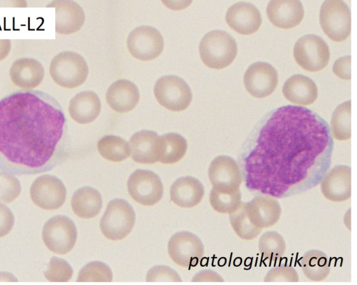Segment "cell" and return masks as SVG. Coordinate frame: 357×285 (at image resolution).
<instances>
[{"label":"cell","mask_w":357,"mask_h":285,"mask_svg":"<svg viewBox=\"0 0 357 285\" xmlns=\"http://www.w3.org/2000/svg\"><path fill=\"white\" fill-rule=\"evenodd\" d=\"M234 38L222 30H214L204 36L199 45L202 62L208 67L220 70L230 65L237 54Z\"/></svg>","instance_id":"obj_3"},{"label":"cell","mask_w":357,"mask_h":285,"mask_svg":"<svg viewBox=\"0 0 357 285\" xmlns=\"http://www.w3.org/2000/svg\"><path fill=\"white\" fill-rule=\"evenodd\" d=\"M9 75L15 86L23 89H31L41 83L45 70L38 61L31 58H21L13 63Z\"/></svg>","instance_id":"obj_21"},{"label":"cell","mask_w":357,"mask_h":285,"mask_svg":"<svg viewBox=\"0 0 357 285\" xmlns=\"http://www.w3.org/2000/svg\"><path fill=\"white\" fill-rule=\"evenodd\" d=\"M153 91L158 103L173 111H181L187 109L192 98L188 84L175 75H166L159 78L155 82Z\"/></svg>","instance_id":"obj_7"},{"label":"cell","mask_w":357,"mask_h":285,"mask_svg":"<svg viewBox=\"0 0 357 285\" xmlns=\"http://www.w3.org/2000/svg\"><path fill=\"white\" fill-rule=\"evenodd\" d=\"M100 110V100L93 91H83L77 94L70 100L68 107L70 117L80 124L96 120Z\"/></svg>","instance_id":"obj_26"},{"label":"cell","mask_w":357,"mask_h":285,"mask_svg":"<svg viewBox=\"0 0 357 285\" xmlns=\"http://www.w3.org/2000/svg\"><path fill=\"white\" fill-rule=\"evenodd\" d=\"M98 150L106 160L121 162L130 155L128 143L119 137L109 135L102 137L98 142Z\"/></svg>","instance_id":"obj_31"},{"label":"cell","mask_w":357,"mask_h":285,"mask_svg":"<svg viewBox=\"0 0 357 285\" xmlns=\"http://www.w3.org/2000/svg\"><path fill=\"white\" fill-rule=\"evenodd\" d=\"M258 248L263 259L273 262L284 254L286 243L279 233L269 231L259 238Z\"/></svg>","instance_id":"obj_34"},{"label":"cell","mask_w":357,"mask_h":285,"mask_svg":"<svg viewBox=\"0 0 357 285\" xmlns=\"http://www.w3.org/2000/svg\"><path fill=\"white\" fill-rule=\"evenodd\" d=\"M14 224V215L6 206L0 204V238L7 235Z\"/></svg>","instance_id":"obj_41"},{"label":"cell","mask_w":357,"mask_h":285,"mask_svg":"<svg viewBox=\"0 0 357 285\" xmlns=\"http://www.w3.org/2000/svg\"><path fill=\"white\" fill-rule=\"evenodd\" d=\"M323 195L334 202H342L351 197V168L337 165L325 174L321 182Z\"/></svg>","instance_id":"obj_15"},{"label":"cell","mask_w":357,"mask_h":285,"mask_svg":"<svg viewBox=\"0 0 357 285\" xmlns=\"http://www.w3.org/2000/svg\"><path fill=\"white\" fill-rule=\"evenodd\" d=\"M11 43L9 39H0V61L8 55Z\"/></svg>","instance_id":"obj_43"},{"label":"cell","mask_w":357,"mask_h":285,"mask_svg":"<svg viewBox=\"0 0 357 285\" xmlns=\"http://www.w3.org/2000/svg\"><path fill=\"white\" fill-rule=\"evenodd\" d=\"M139 100L137 86L127 79H120L112 83L106 93V100L115 111L126 113L133 109Z\"/></svg>","instance_id":"obj_22"},{"label":"cell","mask_w":357,"mask_h":285,"mask_svg":"<svg viewBox=\"0 0 357 285\" xmlns=\"http://www.w3.org/2000/svg\"><path fill=\"white\" fill-rule=\"evenodd\" d=\"M135 222V213L131 205L124 199H115L107 204L100 227L105 238L119 240L131 232Z\"/></svg>","instance_id":"obj_5"},{"label":"cell","mask_w":357,"mask_h":285,"mask_svg":"<svg viewBox=\"0 0 357 285\" xmlns=\"http://www.w3.org/2000/svg\"><path fill=\"white\" fill-rule=\"evenodd\" d=\"M328 123L314 111L286 105L271 111L245 143L239 162L246 187L275 198L303 193L321 180L331 162Z\"/></svg>","instance_id":"obj_1"},{"label":"cell","mask_w":357,"mask_h":285,"mask_svg":"<svg viewBox=\"0 0 357 285\" xmlns=\"http://www.w3.org/2000/svg\"><path fill=\"white\" fill-rule=\"evenodd\" d=\"M187 141L176 133H167L159 137L158 162L174 164L181 160L187 151Z\"/></svg>","instance_id":"obj_29"},{"label":"cell","mask_w":357,"mask_h":285,"mask_svg":"<svg viewBox=\"0 0 357 285\" xmlns=\"http://www.w3.org/2000/svg\"><path fill=\"white\" fill-rule=\"evenodd\" d=\"M21 185L14 176L0 171V203H8L20 195Z\"/></svg>","instance_id":"obj_37"},{"label":"cell","mask_w":357,"mask_h":285,"mask_svg":"<svg viewBox=\"0 0 357 285\" xmlns=\"http://www.w3.org/2000/svg\"><path fill=\"white\" fill-rule=\"evenodd\" d=\"M282 93L287 100L303 106L312 104L318 95L315 83L302 75L290 77L284 84Z\"/></svg>","instance_id":"obj_24"},{"label":"cell","mask_w":357,"mask_h":285,"mask_svg":"<svg viewBox=\"0 0 357 285\" xmlns=\"http://www.w3.org/2000/svg\"><path fill=\"white\" fill-rule=\"evenodd\" d=\"M245 204L250 220L258 228L263 229L271 227L280 219L281 207L273 197L257 195Z\"/></svg>","instance_id":"obj_16"},{"label":"cell","mask_w":357,"mask_h":285,"mask_svg":"<svg viewBox=\"0 0 357 285\" xmlns=\"http://www.w3.org/2000/svg\"><path fill=\"white\" fill-rule=\"evenodd\" d=\"M264 282H298L299 277L296 270L288 265L271 268L265 275Z\"/></svg>","instance_id":"obj_38"},{"label":"cell","mask_w":357,"mask_h":285,"mask_svg":"<svg viewBox=\"0 0 357 285\" xmlns=\"http://www.w3.org/2000/svg\"><path fill=\"white\" fill-rule=\"evenodd\" d=\"M168 254L176 265L190 268L196 266L203 258L204 247L198 236L188 231H181L169 239Z\"/></svg>","instance_id":"obj_10"},{"label":"cell","mask_w":357,"mask_h":285,"mask_svg":"<svg viewBox=\"0 0 357 285\" xmlns=\"http://www.w3.org/2000/svg\"><path fill=\"white\" fill-rule=\"evenodd\" d=\"M89 68L84 59L73 52H62L56 55L50 65V74L54 82L63 88H74L82 84Z\"/></svg>","instance_id":"obj_4"},{"label":"cell","mask_w":357,"mask_h":285,"mask_svg":"<svg viewBox=\"0 0 357 285\" xmlns=\"http://www.w3.org/2000/svg\"><path fill=\"white\" fill-rule=\"evenodd\" d=\"M209 202L216 212L222 214H230L241 203L240 189L213 187L209 194Z\"/></svg>","instance_id":"obj_30"},{"label":"cell","mask_w":357,"mask_h":285,"mask_svg":"<svg viewBox=\"0 0 357 285\" xmlns=\"http://www.w3.org/2000/svg\"><path fill=\"white\" fill-rule=\"evenodd\" d=\"M66 120L52 95L17 91L0 100V169L34 175L52 169L63 159Z\"/></svg>","instance_id":"obj_2"},{"label":"cell","mask_w":357,"mask_h":285,"mask_svg":"<svg viewBox=\"0 0 357 285\" xmlns=\"http://www.w3.org/2000/svg\"><path fill=\"white\" fill-rule=\"evenodd\" d=\"M208 176L213 187L239 188L243 177L236 161L228 155H220L212 160Z\"/></svg>","instance_id":"obj_17"},{"label":"cell","mask_w":357,"mask_h":285,"mask_svg":"<svg viewBox=\"0 0 357 285\" xmlns=\"http://www.w3.org/2000/svg\"><path fill=\"white\" fill-rule=\"evenodd\" d=\"M77 235L76 226L70 218L63 215H56L45 223L42 238L45 246L50 251L63 255L73 248Z\"/></svg>","instance_id":"obj_9"},{"label":"cell","mask_w":357,"mask_h":285,"mask_svg":"<svg viewBox=\"0 0 357 285\" xmlns=\"http://www.w3.org/2000/svg\"><path fill=\"white\" fill-rule=\"evenodd\" d=\"M112 272L107 265L93 261L84 265L79 271L77 281L79 282H110Z\"/></svg>","instance_id":"obj_35"},{"label":"cell","mask_w":357,"mask_h":285,"mask_svg":"<svg viewBox=\"0 0 357 285\" xmlns=\"http://www.w3.org/2000/svg\"><path fill=\"white\" fill-rule=\"evenodd\" d=\"M102 199L100 192L90 187L78 189L73 194L71 207L73 213L80 218L88 219L96 217L100 213Z\"/></svg>","instance_id":"obj_27"},{"label":"cell","mask_w":357,"mask_h":285,"mask_svg":"<svg viewBox=\"0 0 357 285\" xmlns=\"http://www.w3.org/2000/svg\"><path fill=\"white\" fill-rule=\"evenodd\" d=\"M301 267L305 276L312 282H321L330 273L331 266L328 256L322 251L311 249L301 259Z\"/></svg>","instance_id":"obj_28"},{"label":"cell","mask_w":357,"mask_h":285,"mask_svg":"<svg viewBox=\"0 0 357 285\" xmlns=\"http://www.w3.org/2000/svg\"><path fill=\"white\" fill-rule=\"evenodd\" d=\"M192 282H223V278L216 272L211 270H202L197 273L192 279Z\"/></svg>","instance_id":"obj_42"},{"label":"cell","mask_w":357,"mask_h":285,"mask_svg":"<svg viewBox=\"0 0 357 285\" xmlns=\"http://www.w3.org/2000/svg\"><path fill=\"white\" fill-rule=\"evenodd\" d=\"M229 221L235 233L244 240L255 239L262 230L252 224L248 216L245 203L241 202L237 209L229 214Z\"/></svg>","instance_id":"obj_33"},{"label":"cell","mask_w":357,"mask_h":285,"mask_svg":"<svg viewBox=\"0 0 357 285\" xmlns=\"http://www.w3.org/2000/svg\"><path fill=\"white\" fill-rule=\"evenodd\" d=\"M127 46L135 59L150 61L162 53L164 41L158 30L150 26H141L130 33Z\"/></svg>","instance_id":"obj_12"},{"label":"cell","mask_w":357,"mask_h":285,"mask_svg":"<svg viewBox=\"0 0 357 285\" xmlns=\"http://www.w3.org/2000/svg\"><path fill=\"white\" fill-rule=\"evenodd\" d=\"M333 72L339 78L351 79V56H344L336 60L333 66Z\"/></svg>","instance_id":"obj_40"},{"label":"cell","mask_w":357,"mask_h":285,"mask_svg":"<svg viewBox=\"0 0 357 285\" xmlns=\"http://www.w3.org/2000/svg\"><path fill=\"white\" fill-rule=\"evenodd\" d=\"M204 194L201 182L192 176L178 178L171 186L170 199L182 208H192L199 204Z\"/></svg>","instance_id":"obj_23"},{"label":"cell","mask_w":357,"mask_h":285,"mask_svg":"<svg viewBox=\"0 0 357 285\" xmlns=\"http://www.w3.org/2000/svg\"><path fill=\"white\" fill-rule=\"evenodd\" d=\"M73 273V269L67 261L57 257H52L44 275L50 282H66L71 279Z\"/></svg>","instance_id":"obj_36"},{"label":"cell","mask_w":357,"mask_h":285,"mask_svg":"<svg viewBox=\"0 0 357 285\" xmlns=\"http://www.w3.org/2000/svg\"><path fill=\"white\" fill-rule=\"evenodd\" d=\"M294 57L304 70L317 72L324 68L330 59V51L326 43L319 36L307 34L295 43Z\"/></svg>","instance_id":"obj_8"},{"label":"cell","mask_w":357,"mask_h":285,"mask_svg":"<svg viewBox=\"0 0 357 285\" xmlns=\"http://www.w3.org/2000/svg\"><path fill=\"white\" fill-rule=\"evenodd\" d=\"M320 26L332 40L340 42L346 40L351 32V12L342 1H325L319 12Z\"/></svg>","instance_id":"obj_6"},{"label":"cell","mask_w":357,"mask_h":285,"mask_svg":"<svg viewBox=\"0 0 357 285\" xmlns=\"http://www.w3.org/2000/svg\"><path fill=\"white\" fill-rule=\"evenodd\" d=\"M266 14L274 26L287 29L300 24L304 17V9L300 1L273 0L267 5Z\"/></svg>","instance_id":"obj_19"},{"label":"cell","mask_w":357,"mask_h":285,"mask_svg":"<svg viewBox=\"0 0 357 285\" xmlns=\"http://www.w3.org/2000/svg\"><path fill=\"white\" fill-rule=\"evenodd\" d=\"M146 282H181L178 274L173 269L165 265H156L151 268L146 275Z\"/></svg>","instance_id":"obj_39"},{"label":"cell","mask_w":357,"mask_h":285,"mask_svg":"<svg viewBox=\"0 0 357 285\" xmlns=\"http://www.w3.org/2000/svg\"><path fill=\"white\" fill-rule=\"evenodd\" d=\"M55 8V30L60 34L78 31L85 20L81 6L73 1H54L47 7Z\"/></svg>","instance_id":"obj_20"},{"label":"cell","mask_w":357,"mask_h":285,"mask_svg":"<svg viewBox=\"0 0 357 285\" xmlns=\"http://www.w3.org/2000/svg\"><path fill=\"white\" fill-rule=\"evenodd\" d=\"M333 137L345 141L351 137V101L339 105L334 110L331 120V129Z\"/></svg>","instance_id":"obj_32"},{"label":"cell","mask_w":357,"mask_h":285,"mask_svg":"<svg viewBox=\"0 0 357 285\" xmlns=\"http://www.w3.org/2000/svg\"><path fill=\"white\" fill-rule=\"evenodd\" d=\"M277 70L266 62L251 64L243 76L244 86L253 97L263 98L270 95L278 84Z\"/></svg>","instance_id":"obj_14"},{"label":"cell","mask_w":357,"mask_h":285,"mask_svg":"<svg viewBox=\"0 0 357 285\" xmlns=\"http://www.w3.org/2000/svg\"><path fill=\"white\" fill-rule=\"evenodd\" d=\"M33 203L39 208L53 210L63 206L66 198V190L58 178L43 175L38 177L30 188Z\"/></svg>","instance_id":"obj_13"},{"label":"cell","mask_w":357,"mask_h":285,"mask_svg":"<svg viewBox=\"0 0 357 285\" xmlns=\"http://www.w3.org/2000/svg\"><path fill=\"white\" fill-rule=\"evenodd\" d=\"M131 198L144 206H153L162 199L163 186L160 177L151 171L137 169L128 180Z\"/></svg>","instance_id":"obj_11"},{"label":"cell","mask_w":357,"mask_h":285,"mask_svg":"<svg viewBox=\"0 0 357 285\" xmlns=\"http://www.w3.org/2000/svg\"><path fill=\"white\" fill-rule=\"evenodd\" d=\"M159 137L155 132L141 130L130 139L132 160L139 164L158 162Z\"/></svg>","instance_id":"obj_25"},{"label":"cell","mask_w":357,"mask_h":285,"mask_svg":"<svg viewBox=\"0 0 357 285\" xmlns=\"http://www.w3.org/2000/svg\"><path fill=\"white\" fill-rule=\"evenodd\" d=\"M227 24L242 35L256 32L261 23L259 10L252 3H236L229 8L225 15Z\"/></svg>","instance_id":"obj_18"}]
</instances>
